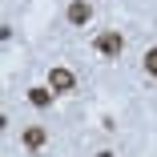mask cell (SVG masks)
<instances>
[{
  "label": "cell",
  "instance_id": "obj_1",
  "mask_svg": "<svg viewBox=\"0 0 157 157\" xmlns=\"http://www.w3.org/2000/svg\"><path fill=\"white\" fill-rule=\"evenodd\" d=\"M97 52L101 56H121L125 52V36L121 33H101L97 36Z\"/></svg>",
  "mask_w": 157,
  "mask_h": 157
},
{
  "label": "cell",
  "instance_id": "obj_4",
  "mask_svg": "<svg viewBox=\"0 0 157 157\" xmlns=\"http://www.w3.org/2000/svg\"><path fill=\"white\" fill-rule=\"evenodd\" d=\"M28 101H33L36 109H48V105H52V89H48V85H36V89H28Z\"/></svg>",
  "mask_w": 157,
  "mask_h": 157
},
{
  "label": "cell",
  "instance_id": "obj_3",
  "mask_svg": "<svg viewBox=\"0 0 157 157\" xmlns=\"http://www.w3.org/2000/svg\"><path fill=\"white\" fill-rule=\"evenodd\" d=\"M65 16H69V24H89L93 20V8H89V0H73Z\"/></svg>",
  "mask_w": 157,
  "mask_h": 157
},
{
  "label": "cell",
  "instance_id": "obj_6",
  "mask_svg": "<svg viewBox=\"0 0 157 157\" xmlns=\"http://www.w3.org/2000/svg\"><path fill=\"white\" fill-rule=\"evenodd\" d=\"M145 73L157 77V48H145Z\"/></svg>",
  "mask_w": 157,
  "mask_h": 157
},
{
  "label": "cell",
  "instance_id": "obj_2",
  "mask_svg": "<svg viewBox=\"0 0 157 157\" xmlns=\"http://www.w3.org/2000/svg\"><path fill=\"white\" fill-rule=\"evenodd\" d=\"M73 85H77V77H73L69 69H52V73H48V89H52V93H73Z\"/></svg>",
  "mask_w": 157,
  "mask_h": 157
},
{
  "label": "cell",
  "instance_id": "obj_5",
  "mask_svg": "<svg viewBox=\"0 0 157 157\" xmlns=\"http://www.w3.org/2000/svg\"><path fill=\"white\" fill-rule=\"evenodd\" d=\"M44 141H48V133L40 129V125H28V129H24V145H28V149H40Z\"/></svg>",
  "mask_w": 157,
  "mask_h": 157
}]
</instances>
